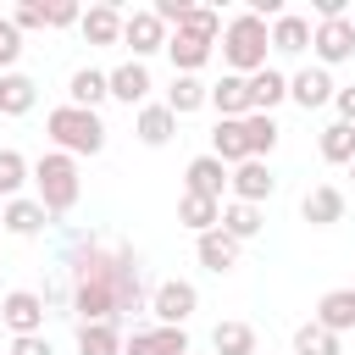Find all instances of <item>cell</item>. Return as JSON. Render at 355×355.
<instances>
[{"instance_id":"obj_11","label":"cell","mask_w":355,"mask_h":355,"mask_svg":"<svg viewBox=\"0 0 355 355\" xmlns=\"http://www.w3.org/2000/svg\"><path fill=\"white\" fill-rule=\"evenodd\" d=\"M211 44H216V39H205V33H189V28H178V33L166 39V55H172V67H178V72H189V78H194V72H200V67L211 61Z\"/></svg>"},{"instance_id":"obj_23","label":"cell","mask_w":355,"mask_h":355,"mask_svg":"<svg viewBox=\"0 0 355 355\" xmlns=\"http://www.w3.org/2000/svg\"><path fill=\"white\" fill-rule=\"evenodd\" d=\"M33 100H39V83L33 78H22V72H6L0 78V116H28Z\"/></svg>"},{"instance_id":"obj_35","label":"cell","mask_w":355,"mask_h":355,"mask_svg":"<svg viewBox=\"0 0 355 355\" xmlns=\"http://www.w3.org/2000/svg\"><path fill=\"white\" fill-rule=\"evenodd\" d=\"M22 183H28V161L17 150H0V200H17Z\"/></svg>"},{"instance_id":"obj_40","label":"cell","mask_w":355,"mask_h":355,"mask_svg":"<svg viewBox=\"0 0 355 355\" xmlns=\"http://www.w3.org/2000/svg\"><path fill=\"white\" fill-rule=\"evenodd\" d=\"M333 105H338V122H349V128H355V83H349V89H338V94H333Z\"/></svg>"},{"instance_id":"obj_38","label":"cell","mask_w":355,"mask_h":355,"mask_svg":"<svg viewBox=\"0 0 355 355\" xmlns=\"http://www.w3.org/2000/svg\"><path fill=\"white\" fill-rule=\"evenodd\" d=\"M11 22H17L22 33H28V28H44V6H17V11H11Z\"/></svg>"},{"instance_id":"obj_5","label":"cell","mask_w":355,"mask_h":355,"mask_svg":"<svg viewBox=\"0 0 355 355\" xmlns=\"http://www.w3.org/2000/svg\"><path fill=\"white\" fill-rule=\"evenodd\" d=\"M194 305H200V294H194V283H183V277H166V283H155V294H150V311H155L161 327H183V322L194 316Z\"/></svg>"},{"instance_id":"obj_9","label":"cell","mask_w":355,"mask_h":355,"mask_svg":"<svg viewBox=\"0 0 355 355\" xmlns=\"http://www.w3.org/2000/svg\"><path fill=\"white\" fill-rule=\"evenodd\" d=\"M227 189H233V200H244V205H261V200H272L277 178H272V166H266V161H244V166H233Z\"/></svg>"},{"instance_id":"obj_25","label":"cell","mask_w":355,"mask_h":355,"mask_svg":"<svg viewBox=\"0 0 355 355\" xmlns=\"http://www.w3.org/2000/svg\"><path fill=\"white\" fill-rule=\"evenodd\" d=\"M283 100H288V78L272 72V67H261V72L250 78V111H266V116H272V105H283Z\"/></svg>"},{"instance_id":"obj_13","label":"cell","mask_w":355,"mask_h":355,"mask_svg":"<svg viewBox=\"0 0 355 355\" xmlns=\"http://www.w3.org/2000/svg\"><path fill=\"white\" fill-rule=\"evenodd\" d=\"M194 255H200V266H205V272H216V277H222V272H233V266H239V239H227L222 227H211V233H200V239H194Z\"/></svg>"},{"instance_id":"obj_15","label":"cell","mask_w":355,"mask_h":355,"mask_svg":"<svg viewBox=\"0 0 355 355\" xmlns=\"http://www.w3.org/2000/svg\"><path fill=\"white\" fill-rule=\"evenodd\" d=\"M300 216H305L311 227H333V222H344V194H338L333 183H316V189L300 200Z\"/></svg>"},{"instance_id":"obj_33","label":"cell","mask_w":355,"mask_h":355,"mask_svg":"<svg viewBox=\"0 0 355 355\" xmlns=\"http://www.w3.org/2000/svg\"><path fill=\"white\" fill-rule=\"evenodd\" d=\"M244 139H250V161H261V155H272V144H277V122H272L266 111H250V116H244Z\"/></svg>"},{"instance_id":"obj_2","label":"cell","mask_w":355,"mask_h":355,"mask_svg":"<svg viewBox=\"0 0 355 355\" xmlns=\"http://www.w3.org/2000/svg\"><path fill=\"white\" fill-rule=\"evenodd\" d=\"M44 133L55 139V150L61 155H100L105 150V122L94 116V111H78V105H55L50 116H44Z\"/></svg>"},{"instance_id":"obj_21","label":"cell","mask_w":355,"mask_h":355,"mask_svg":"<svg viewBox=\"0 0 355 355\" xmlns=\"http://www.w3.org/2000/svg\"><path fill=\"white\" fill-rule=\"evenodd\" d=\"M111 78V100H122V105H144V94H150V72H144V61H122L116 72H105Z\"/></svg>"},{"instance_id":"obj_34","label":"cell","mask_w":355,"mask_h":355,"mask_svg":"<svg viewBox=\"0 0 355 355\" xmlns=\"http://www.w3.org/2000/svg\"><path fill=\"white\" fill-rule=\"evenodd\" d=\"M294 355H338V333H327L322 322H305L294 333Z\"/></svg>"},{"instance_id":"obj_26","label":"cell","mask_w":355,"mask_h":355,"mask_svg":"<svg viewBox=\"0 0 355 355\" xmlns=\"http://www.w3.org/2000/svg\"><path fill=\"white\" fill-rule=\"evenodd\" d=\"M205 100H211V89H205L200 78H189V72H178L172 89H166V111H172V116H189V111H200Z\"/></svg>"},{"instance_id":"obj_37","label":"cell","mask_w":355,"mask_h":355,"mask_svg":"<svg viewBox=\"0 0 355 355\" xmlns=\"http://www.w3.org/2000/svg\"><path fill=\"white\" fill-rule=\"evenodd\" d=\"M72 22H83V11H78L72 0H55V6H44V28H72Z\"/></svg>"},{"instance_id":"obj_24","label":"cell","mask_w":355,"mask_h":355,"mask_svg":"<svg viewBox=\"0 0 355 355\" xmlns=\"http://www.w3.org/2000/svg\"><path fill=\"white\" fill-rule=\"evenodd\" d=\"M78 355H122L116 322H78Z\"/></svg>"},{"instance_id":"obj_1","label":"cell","mask_w":355,"mask_h":355,"mask_svg":"<svg viewBox=\"0 0 355 355\" xmlns=\"http://www.w3.org/2000/svg\"><path fill=\"white\" fill-rule=\"evenodd\" d=\"M144 305L139 255L128 244H78L72 250V311L78 322H116Z\"/></svg>"},{"instance_id":"obj_27","label":"cell","mask_w":355,"mask_h":355,"mask_svg":"<svg viewBox=\"0 0 355 355\" xmlns=\"http://www.w3.org/2000/svg\"><path fill=\"white\" fill-rule=\"evenodd\" d=\"M178 222H183V227H194V233H211V227H222V200L183 194V200H178Z\"/></svg>"},{"instance_id":"obj_17","label":"cell","mask_w":355,"mask_h":355,"mask_svg":"<svg viewBox=\"0 0 355 355\" xmlns=\"http://www.w3.org/2000/svg\"><path fill=\"white\" fill-rule=\"evenodd\" d=\"M100 100H111V78H105V72H94V67H78V72H72V83H67V105L94 111Z\"/></svg>"},{"instance_id":"obj_31","label":"cell","mask_w":355,"mask_h":355,"mask_svg":"<svg viewBox=\"0 0 355 355\" xmlns=\"http://www.w3.org/2000/svg\"><path fill=\"white\" fill-rule=\"evenodd\" d=\"M222 233L227 239H255L261 233V205H244V200H233V205H222Z\"/></svg>"},{"instance_id":"obj_3","label":"cell","mask_w":355,"mask_h":355,"mask_svg":"<svg viewBox=\"0 0 355 355\" xmlns=\"http://www.w3.org/2000/svg\"><path fill=\"white\" fill-rule=\"evenodd\" d=\"M266 50H272V33H266L261 17L239 11V17L222 28V55H227V67H233L239 78H255V72L266 67Z\"/></svg>"},{"instance_id":"obj_18","label":"cell","mask_w":355,"mask_h":355,"mask_svg":"<svg viewBox=\"0 0 355 355\" xmlns=\"http://www.w3.org/2000/svg\"><path fill=\"white\" fill-rule=\"evenodd\" d=\"M211 105H216L227 122H244V116H250V78L227 72L222 83H211Z\"/></svg>"},{"instance_id":"obj_14","label":"cell","mask_w":355,"mask_h":355,"mask_svg":"<svg viewBox=\"0 0 355 355\" xmlns=\"http://www.w3.org/2000/svg\"><path fill=\"white\" fill-rule=\"evenodd\" d=\"M122 355H189V333L183 327H150V333H133L122 344Z\"/></svg>"},{"instance_id":"obj_12","label":"cell","mask_w":355,"mask_h":355,"mask_svg":"<svg viewBox=\"0 0 355 355\" xmlns=\"http://www.w3.org/2000/svg\"><path fill=\"white\" fill-rule=\"evenodd\" d=\"M183 178H189V189H183V194H200V200H222V189H227V178H233V172H227L216 155H194Z\"/></svg>"},{"instance_id":"obj_19","label":"cell","mask_w":355,"mask_h":355,"mask_svg":"<svg viewBox=\"0 0 355 355\" xmlns=\"http://www.w3.org/2000/svg\"><path fill=\"white\" fill-rule=\"evenodd\" d=\"M211 155L222 161V166H244L250 161V139H244V122H216L211 128Z\"/></svg>"},{"instance_id":"obj_16","label":"cell","mask_w":355,"mask_h":355,"mask_svg":"<svg viewBox=\"0 0 355 355\" xmlns=\"http://www.w3.org/2000/svg\"><path fill=\"white\" fill-rule=\"evenodd\" d=\"M311 322H322L327 333H349L355 327V288H327L316 300V316Z\"/></svg>"},{"instance_id":"obj_7","label":"cell","mask_w":355,"mask_h":355,"mask_svg":"<svg viewBox=\"0 0 355 355\" xmlns=\"http://www.w3.org/2000/svg\"><path fill=\"white\" fill-rule=\"evenodd\" d=\"M311 50L322 55V67H338V61H349V55H355V22H349V17H338V22H316V33H311Z\"/></svg>"},{"instance_id":"obj_6","label":"cell","mask_w":355,"mask_h":355,"mask_svg":"<svg viewBox=\"0 0 355 355\" xmlns=\"http://www.w3.org/2000/svg\"><path fill=\"white\" fill-rule=\"evenodd\" d=\"M0 316H6V327H11L17 338H28V333L44 327V294H33V288H11L6 305H0Z\"/></svg>"},{"instance_id":"obj_39","label":"cell","mask_w":355,"mask_h":355,"mask_svg":"<svg viewBox=\"0 0 355 355\" xmlns=\"http://www.w3.org/2000/svg\"><path fill=\"white\" fill-rule=\"evenodd\" d=\"M11 355H50V338H44V333H28V338L11 344Z\"/></svg>"},{"instance_id":"obj_8","label":"cell","mask_w":355,"mask_h":355,"mask_svg":"<svg viewBox=\"0 0 355 355\" xmlns=\"http://www.w3.org/2000/svg\"><path fill=\"white\" fill-rule=\"evenodd\" d=\"M166 28H161V17L155 11H133L128 22H122V44H133V61L139 55H155V50H166Z\"/></svg>"},{"instance_id":"obj_10","label":"cell","mask_w":355,"mask_h":355,"mask_svg":"<svg viewBox=\"0 0 355 355\" xmlns=\"http://www.w3.org/2000/svg\"><path fill=\"white\" fill-rule=\"evenodd\" d=\"M333 94H338V83L327 78V67H305V72H294V78H288V100H294V105H305V111L327 105Z\"/></svg>"},{"instance_id":"obj_4","label":"cell","mask_w":355,"mask_h":355,"mask_svg":"<svg viewBox=\"0 0 355 355\" xmlns=\"http://www.w3.org/2000/svg\"><path fill=\"white\" fill-rule=\"evenodd\" d=\"M33 183H39V205H44L50 216H67V211L78 205V161H72V155H61V150L39 155V161H33Z\"/></svg>"},{"instance_id":"obj_42","label":"cell","mask_w":355,"mask_h":355,"mask_svg":"<svg viewBox=\"0 0 355 355\" xmlns=\"http://www.w3.org/2000/svg\"><path fill=\"white\" fill-rule=\"evenodd\" d=\"M349 178H355V161H349Z\"/></svg>"},{"instance_id":"obj_36","label":"cell","mask_w":355,"mask_h":355,"mask_svg":"<svg viewBox=\"0 0 355 355\" xmlns=\"http://www.w3.org/2000/svg\"><path fill=\"white\" fill-rule=\"evenodd\" d=\"M17 55H22V28L0 17V67H17Z\"/></svg>"},{"instance_id":"obj_41","label":"cell","mask_w":355,"mask_h":355,"mask_svg":"<svg viewBox=\"0 0 355 355\" xmlns=\"http://www.w3.org/2000/svg\"><path fill=\"white\" fill-rule=\"evenodd\" d=\"M0 227H6V205H0Z\"/></svg>"},{"instance_id":"obj_29","label":"cell","mask_w":355,"mask_h":355,"mask_svg":"<svg viewBox=\"0 0 355 355\" xmlns=\"http://www.w3.org/2000/svg\"><path fill=\"white\" fill-rule=\"evenodd\" d=\"M211 349L216 355H255V327L250 322H216L211 327Z\"/></svg>"},{"instance_id":"obj_43","label":"cell","mask_w":355,"mask_h":355,"mask_svg":"<svg viewBox=\"0 0 355 355\" xmlns=\"http://www.w3.org/2000/svg\"><path fill=\"white\" fill-rule=\"evenodd\" d=\"M189 355H194V349H189Z\"/></svg>"},{"instance_id":"obj_22","label":"cell","mask_w":355,"mask_h":355,"mask_svg":"<svg viewBox=\"0 0 355 355\" xmlns=\"http://www.w3.org/2000/svg\"><path fill=\"white\" fill-rule=\"evenodd\" d=\"M133 133H139V144L161 150V144L178 133V116H172L166 105H139V122H133Z\"/></svg>"},{"instance_id":"obj_28","label":"cell","mask_w":355,"mask_h":355,"mask_svg":"<svg viewBox=\"0 0 355 355\" xmlns=\"http://www.w3.org/2000/svg\"><path fill=\"white\" fill-rule=\"evenodd\" d=\"M44 205L39 200H6V233H17V239H33V233H44Z\"/></svg>"},{"instance_id":"obj_20","label":"cell","mask_w":355,"mask_h":355,"mask_svg":"<svg viewBox=\"0 0 355 355\" xmlns=\"http://www.w3.org/2000/svg\"><path fill=\"white\" fill-rule=\"evenodd\" d=\"M122 22H128V17H122L116 6H89L78 28H83L89 44H122Z\"/></svg>"},{"instance_id":"obj_32","label":"cell","mask_w":355,"mask_h":355,"mask_svg":"<svg viewBox=\"0 0 355 355\" xmlns=\"http://www.w3.org/2000/svg\"><path fill=\"white\" fill-rule=\"evenodd\" d=\"M322 161H333V166H349L355 161V128L349 122L322 128Z\"/></svg>"},{"instance_id":"obj_30","label":"cell","mask_w":355,"mask_h":355,"mask_svg":"<svg viewBox=\"0 0 355 355\" xmlns=\"http://www.w3.org/2000/svg\"><path fill=\"white\" fill-rule=\"evenodd\" d=\"M311 33H316V28H311L305 17H288V11H283V17L272 22V50H283V55H300V50L311 44Z\"/></svg>"}]
</instances>
